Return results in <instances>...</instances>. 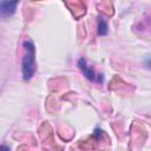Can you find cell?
Instances as JSON below:
<instances>
[{
  "label": "cell",
  "mask_w": 151,
  "mask_h": 151,
  "mask_svg": "<svg viewBox=\"0 0 151 151\" xmlns=\"http://www.w3.org/2000/svg\"><path fill=\"white\" fill-rule=\"evenodd\" d=\"M24 57H22V77L25 80H29L35 72V47L31 40L24 41Z\"/></svg>",
  "instance_id": "6da1fadb"
},
{
  "label": "cell",
  "mask_w": 151,
  "mask_h": 151,
  "mask_svg": "<svg viewBox=\"0 0 151 151\" xmlns=\"http://www.w3.org/2000/svg\"><path fill=\"white\" fill-rule=\"evenodd\" d=\"M78 66H79V68L81 70V72L84 73V76H85L88 80H91V81H98V83H101V81H103L104 77H103L101 74H97V73L94 72V70H92V68L87 65V63H86V60H85L84 58H80V59L78 60Z\"/></svg>",
  "instance_id": "7a4b0ae2"
},
{
  "label": "cell",
  "mask_w": 151,
  "mask_h": 151,
  "mask_svg": "<svg viewBox=\"0 0 151 151\" xmlns=\"http://www.w3.org/2000/svg\"><path fill=\"white\" fill-rule=\"evenodd\" d=\"M18 1H0V13L2 18H7L15 12Z\"/></svg>",
  "instance_id": "3957f363"
},
{
  "label": "cell",
  "mask_w": 151,
  "mask_h": 151,
  "mask_svg": "<svg viewBox=\"0 0 151 151\" xmlns=\"http://www.w3.org/2000/svg\"><path fill=\"white\" fill-rule=\"evenodd\" d=\"M107 33V24L104 19L99 18L98 19V34L99 35H104Z\"/></svg>",
  "instance_id": "277c9868"
},
{
  "label": "cell",
  "mask_w": 151,
  "mask_h": 151,
  "mask_svg": "<svg viewBox=\"0 0 151 151\" xmlns=\"http://www.w3.org/2000/svg\"><path fill=\"white\" fill-rule=\"evenodd\" d=\"M145 65H146V67L151 68V58H147V59H145Z\"/></svg>",
  "instance_id": "5b68a950"
},
{
  "label": "cell",
  "mask_w": 151,
  "mask_h": 151,
  "mask_svg": "<svg viewBox=\"0 0 151 151\" xmlns=\"http://www.w3.org/2000/svg\"><path fill=\"white\" fill-rule=\"evenodd\" d=\"M1 151H9V146H7V145H1Z\"/></svg>",
  "instance_id": "8992f818"
}]
</instances>
